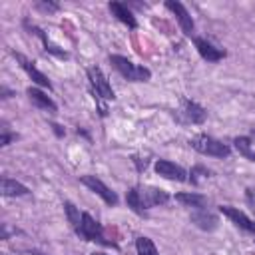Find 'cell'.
Instances as JSON below:
<instances>
[{
  "label": "cell",
  "mask_w": 255,
  "mask_h": 255,
  "mask_svg": "<svg viewBox=\"0 0 255 255\" xmlns=\"http://www.w3.org/2000/svg\"><path fill=\"white\" fill-rule=\"evenodd\" d=\"M110 64L129 82H147L151 78V72L145 66H137L135 62H131L126 56L120 54H110Z\"/></svg>",
  "instance_id": "6da1fadb"
},
{
  "label": "cell",
  "mask_w": 255,
  "mask_h": 255,
  "mask_svg": "<svg viewBox=\"0 0 255 255\" xmlns=\"http://www.w3.org/2000/svg\"><path fill=\"white\" fill-rule=\"evenodd\" d=\"M189 145L195 151H199L203 155H211V157H221L223 159V157H229L231 155V147L227 143H223V141H219V139H215V137H211L207 133L193 135L189 139Z\"/></svg>",
  "instance_id": "7a4b0ae2"
},
{
  "label": "cell",
  "mask_w": 255,
  "mask_h": 255,
  "mask_svg": "<svg viewBox=\"0 0 255 255\" xmlns=\"http://www.w3.org/2000/svg\"><path fill=\"white\" fill-rule=\"evenodd\" d=\"M78 237L84 239V241H96V243H102V245H112V247H118L114 241H108L104 237V229L102 225L90 215V213H82V223L80 227L76 229Z\"/></svg>",
  "instance_id": "3957f363"
},
{
  "label": "cell",
  "mask_w": 255,
  "mask_h": 255,
  "mask_svg": "<svg viewBox=\"0 0 255 255\" xmlns=\"http://www.w3.org/2000/svg\"><path fill=\"white\" fill-rule=\"evenodd\" d=\"M88 80H90V86H92V92H94V98L100 102V100H114L116 94L108 82V78L104 76V72L98 68V66H92L88 68Z\"/></svg>",
  "instance_id": "277c9868"
},
{
  "label": "cell",
  "mask_w": 255,
  "mask_h": 255,
  "mask_svg": "<svg viewBox=\"0 0 255 255\" xmlns=\"http://www.w3.org/2000/svg\"><path fill=\"white\" fill-rule=\"evenodd\" d=\"M80 181H82L90 191H94L96 195H100V197L104 199V203H108L110 207H112V205H118V195H116V191H112L100 177H96V175H82Z\"/></svg>",
  "instance_id": "5b68a950"
},
{
  "label": "cell",
  "mask_w": 255,
  "mask_h": 255,
  "mask_svg": "<svg viewBox=\"0 0 255 255\" xmlns=\"http://www.w3.org/2000/svg\"><path fill=\"white\" fill-rule=\"evenodd\" d=\"M219 211H221L225 217H229L231 223H235L239 229H243V231L255 235V221H253L251 217H247L243 211H239L237 207H231V205H221Z\"/></svg>",
  "instance_id": "8992f818"
},
{
  "label": "cell",
  "mask_w": 255,
  "mask_h": 255,
  "mask_svg": "<svg viewBox=\"0 0 255 255\" xmlns=\"http://www.w3.org/2000/svg\"><path fill=\"white\" fill-rule=\"evenodd\" d=\"M165 8L175 14V18H177V22H179L183 34H185V36H191L193 30H195V24H193V20H191L187 8H185L181 2H173V0H167V2H165Z\"/></svg>",
  "instance_id": "52a82bcc"
},
{
  "label": "cell",
  "mask_w": 255,
  "mask_h": 255,
  "mask_svg": "<svg viewBox=\"0 0 255 255\" xmlns=\"http://www.w3.org/2000/svg\"><path fill=\"white\" fill-rule=\"evenodd\" d=\"M155 173L165 177V179H171V181H187V173L183 167L175 165L173 161L169 159H157L155 161Z\"/></svg>",
  "instance_id": "ba28073f"
},
{
  "label": "cell",
  "mask_w": 255,
  "mask_h": 255,
  "mask_svg": "<svg viewBox=\"0 0 255 255\" xmlns=\"http://www.w3.org/2000/svg\"><path fill=\"white\" fill-rule=\"evenodd\" d=\"M14 58L20 62V66H22V68H24V72L32 78V82H34V84H38V86H42V88L52 90V84H50L48 76H44V74L34 66V62H30L28 58H24V56H22V54H18V52H14Z\"/></svg>",
  "instance_id": "9c48e42d"
},
{
  "label": "cell",
  "mask_w": 255,
  "mask_h": 255,
  "mask_svg": "<svg viewBox=\"0 0 255 255\" xmlns=\"http://www.w3.org/2000/svg\"><path fill=\"white\" fill-rule=\"evenodd\" d=\"M26 94H28L30 102H32L36 108H40V110H44V112H48V114H56V112H58L56 102H54L48 94H44L42 90H38V88H28Z\"/></svg>",
  "instance_id": "30bf717a"
},
{
  "label": "cell",
  "mask_w": 255,
  "mask_h": 255,
  "mask_svg": "<svg viewBox=\"0 0 255 255\" xmlns=\"http://www.w3.org/2000/svg\"><path fill=\"white\" fill-rule=\"evenodd\" d=\"M141 191V203H143V209L147 207H155V205H163L169 201V193L159 189V187H143L139 189Z\"/></svg>",
  "instance_id": "8fae6325"
},
{
  "label": "cell",
  "mask_w": 255,
  "mask_h": 255,
  "mask_svg": "<svg viewBox=\"0 0 255 255\" xmlns=\"http://www.w3.org/2000/svg\"><path fill=\"white\" fill-rule=\"evenodd\" d=\"M191 223H195L203 231H213V229H217L219 219L215 213H211L207 209H193L191 211Z\"/></svg>",
  "instance_id": "7c38bea8"
},
{
  "label": "cell",
  "mask_w": 255,
  "mask_h": 255,
  "mask_svg": "<svg viewBox=\"0 0 255 255\" xmlns=\"http://www.w3.org/2000/svg\"><path fill=\"white\" fill-rule=\"evenodd\" d=\"M193 42H195V48H197V52H199V56H201L203 60H207V62H219V60L225 58V52L219 50V48H215V46H213L211 42H207L205 38H195Z\"/></svg>",
  "instance_id": "4fadbf2b"
},
{
  "label": "cell",
  "mask_w": 255,
  "mask_h": 255,
  "mask_svg": "<svg viewBox=\"0 0 255 255\" xmlns=\"http://www.w3.org/2000/svg\"><path fill=\"white\" fill-rule=\"evenodd\" d=\"M181 114H183L185 122L195 124V126H197V124H203L205 118H207L205 108H201L197 102H191V100H185V102H183V110H181Z\"/></svg>",
  "instance_id": "5bb4252c"
},
{
  "label": "cell",
  "mask_w": 255,
  "mask_h": 255,
  "mask_svg": "<svg viewBox=\"0 0 255 255\" xmlns=\"http://www.w3.org/2000/svg\"><path fill=\"white\" fill-rule=\"evenodd\" d=\"M108 8H110V12L120 20V22H124L128 28H135L137 26V20H135V16L131 14V10L126 6V4H122V2H110L108 4Z\"/></svg>",
  "instance_id": "9a60e30c"
},
{
  "label": "cell",
  "mask_w": 255,
  "mask_h": 255,
  "mask_svg": "<svg viewBox=\"0 0 255 255\" xmlns=\"http://www.w3.org/2000/svg\"><path fill=\"white\" fill-rule=\"evenodd\" d=\"M24 26H26L30 32H34L36 36H40V38H42V42H44V50H46V52H50V54H54V56H58V58H64V60L68 58V52H64V50H60L58 46H54V44L48 40V36L44 34V30H40V28H38V26H34V24H30L28 20H24Z\"/></svg>",
  "instance_id": "2e32d148"
},
{
  "label": "cell",
  "mask_w": 255,
  "mask_h": 255,
  "mask_svg": "<svg viewBox=\"0 0 255 255\" xmlns=\"http://www.w3.org/2000/svg\"><path fill=\"white\" fill-rule=\"evenodd\" d=\"M175 201L183 203L185 207H193V209H205V195L201 193H191V191H181V193H175Z\"/></svg>",
  "instance_id": "e0dca14e"
},
{
  "label": "cell",
  "mask_w": 255,
  "mask_h": 255,
  "mask_svg": "<svg viewBox=\"0 0 255 255\" xmlns=\"http://www.w3.org/2000/svg\"><path fill=\"white\" fill-rule=\"evenodd\" d=\"M28 193H30V189L24 183H20L16 179H10V177L2 179V195H6V197H22V195H28Z\"/></svg>",
  "instance_id": "ac0fdd59"
},
{
  "label": "cell",
  "mask_w": 255,
  "mask_h": 255,
  "mask_svg": "<svg viewBox=\"0 0 255 255\" xmlns=\"http://www.w3.org/2000/svg\"><path fill=\"white\" fill-rule=\"evenodd\" d=\"M126 201H128V207H131L133 213L141 215V213L145 211V209H143V203H141V191H139V187H131V189H128V193H126Z\"/></svg>",
  "instance_id": "d6986e66"
},
{
  "label": "cell",
  "mask_w": 255,
  "mask_h": 255,
  "mask_svg": "<svg viewBox=\"0 0 255 255\" xmlns=\"http://www.w3.org/2000/svg\"><path fill=\"white\" fill-rule=\"evenodd\" d=\"M135 251H137V255H159L155 243L149 237H145V235L135 239Z\"/></svg>",
  "instance_id": "ffe728a7"
},
{
  "label": "cell",
  "mask_w": 255,
  "mask_h": 255,
  "mask_svg": "<svg viewBox=\"0 0 255 255\" xmlns=\"http://www.w3.org/2000/svg\"><path fill=\"white\" fill-rule=\"evenodd\" d=\"M233 143H235V149H237L241 155H245L249 161H255V151L251 149V137L239 135V137L233 139Z\"/></svg>",
  "instance_id": "44dd1931"
},
{
  "label": "cell",
  "mask_w": 255,
  "mask_h": 255,
  "mask_svg": "<svg viewBox=\"0 0 255 255\" xmlns=\"http://www.w3.org/2000/svg\"><path fill=\"white\" fill-rule=\"evenodd\" d=\"M64 211H66V215H68V221H70V225L74 227V231L80 227V223H82V213L76 209V205L72 203V201H66L64 203Z\"/></svg>",
  "instance_id": "7402d4cb"
},
{
  "label": "cell",
  "mask_w": 255,
  "mask_h": 255,
  "mask_svg": "<svg viewBox=\"0 0 255 255\" xmlns=\"http://www.w3.org/2000/svg\"><path fill=\"white\" fill-rule=\"evenodd\" d=\"M209 173H211V171H209L207 167H203V165H195V167L191 169V173H189V175H191L189 179H191V183H197V181H199V179H197L199 175H203V177H209Z\"/></svg>",
  "instance_id": "603a6c76"
},
{
  "label": "cell",
  "mask_w": 255,
  "mask_h": 255,
  "mask_svg": "<svg viewBox=\"0 0 255 255\" xmlns=\"http://www.w3.org/2000/svg\"><path fill=\"white\" fill-rule=\"evenodd\" d=\"M12 139H16V133H8V131H6V128H4V131H2V139H0V145H8Z\"/></svg>",
  "instance_id": "cb8c5ba5"
},
{
  "label": "cell",
  "mask_w": 255,
  "mask_h": 255,
  "mask_svg": "<svg viewBox=\"0 0 255 255\" xmlns=\"http://www.w3.org/2000/svg\"><path fill=\"white\" fill-rule=\"evenodd\" d=\"M38 8H44V10L54 12V10H58V4H52V2H48V4L44 2V4H42V2H38Z\"/></svg>",
  "instance_id": "d4e9b609"
},
{
  "label": "cell",
  "mask_w": 255,
  "mask_h": 255,
  "mask_svg": "<svg viewBox=\"0 0 255 255\" xmlns=\"http://www.w3.org/2000/svg\"><path fill=\"white\" fill-rule=\"evenodd\" d=\"M30 255H44V253H42V251H38V249H32V251H30Z\"/></svg>",
  "instance_id": "484cf974"
},
{
  "label": "cell",
  "mask_w": 255,
  "mask_h": 255,
  "mask_svg": "<svg viewBox=\"0 0 255 255\" xmlns=\"http://www.w3.org/2000/svg\"><path fill=\"white\" fill-rule=\"evenodd\" d=\"M249 137H251V139H255V128L251 129V133H249Z\"/></svg>",
  "instance_id": "4316f807"
},
{
  "label": "cell",
  "mask_w": 255,
  "mask_h": 255,
  "mask_svg": "<svg viewBox=\"0 0 255 255\" xmlns=\"http://www.w3.org/2000/svg\"><path fill=\"white\" fill-rule=\"evenodd\" d=\"M92 255H108V253H102V251H94Z\"/></svg>",
  "instance_id": "83f0119b"
}]
</instances>
